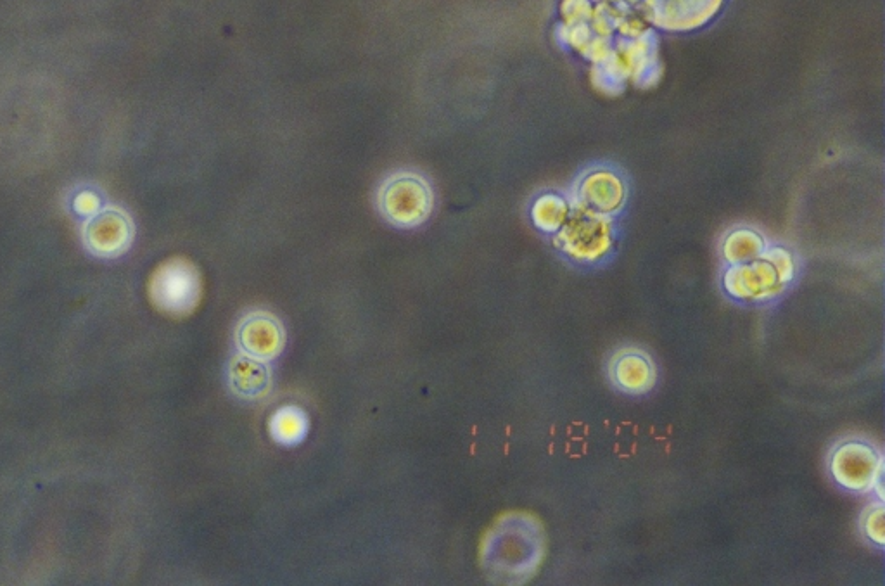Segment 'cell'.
Here are the masks:
<instances>
[{"label":"cell","instance_id":"6da1fadb","mask_svg":"<svg viewBox=\"0 0 885 586\" xmlns=\"http://www.w3.org/2000/svg\"><path fill=\"white\" fill-rule=\"evenodd\" d=\"M545 552L542 524L524 512L498 517L481 542V566L493 583L516 585L528 581Z\"/></svg>","mask_w":885,"mask_h":586},{"label":"cell","instance_id":"7a4b0ae2","mask_svg":"<svg viewBox=\"0 0 885 586\" xmlns=\"http://www.w3.org/2000/svg\"><path fill=\"white\" fill-rule=\"evenodd\" d=\"M797 263L784 246L766 248L758 260L728 265L723 272V291L739 303H766L775 300L796 279Z\"/></svg>","mask_w":885,"mask_h":586},{"label":"cell","instance_id":"3957f363","mask_svg":"<svg viewBox=\"0 0 885 586\" xmlns=\"http://www.w3.org/2000/svg\"><path fill=\"white\" fill-rule=\"evenodd\" d=\"M554 246L574 265L595 267L605 262L616 246L612 217L574 204L566 223L554 234Z\"/></svg>","mask_w":885,"mask_h":586},{"label":"cell","instance_id":"277c9868","mask_svg":"<svg viewBox=\"0 0 885 586\" xmlns=\"http://www.w3.org/2000/svg\"><path fill=\"white\" fill-rule=\"evenodd\" d=\"M151 305L170 319H185L203 300V279L196 263L173 256L154 268L147 282Z\"/></svg>","mask_w":885,"mask_h":586},{"label":"cell","instance_id":"5b68a950","mask_svg":"<svg viewBox=\"0 0 885 586\" xmlns=\"http://www.w3.org/2000/svg\"><path fill=\"white\" fill-rule=\"evenodd\" d=\"M828 472L835 485L849 493L882 490L884 457L877 446L860 438H849L832 448Z\"/></svg>","mask_w":885,"mask_h":586},{"label":"cell","instance_id":"8992f818","mask_svg":"<svg viewBox=\"0 0 885 586\" xmlns=\"http://www.w3.org/2000/svg\"><path fill=\"white\" fill-rule=\"evenodd\" d=\"M377 206L389 223L414 229L426 222L433 211V189L417 173H396L381 185Z\"/></svg>","mask_w":885,"mask_h":586},{"label":"cell","instance_id":"52a82bcc","mask_svg":"<svg viewBox=\"0 0 885 586\" xmlns=\"http://www.w3.org/2000/svg\"><path fill=\"white\" fill-rule=\"evenodd\" d=\"M650 26L664 32H692L720 13L725 0H623Z\"/></svg>","mask_w":885,"mask_h":586},{"label":"cell","instance_id":"ba28073f","mask_svg":"<svg viewBox=\"0 0 885 586\" xmlns=\"http://www.w3.org/2000/svg\"><path fill=\"white\" fill-rule=\"evenodd\" d=\"M236 344L239 351L249 357L270 362L286 348V329L281 320L270 312L255 310L239 320L236 327Z\"/></svg>","mask_w":885,"mask_h":586},{"label":"cell","instance_id":"9c48e42d","mask_svg":"<svg viewBox=\"0 0 885 586\" xmlns=\"http://www.w3.org/2000/svg\"><path fill=\"white\" fill-rule=\"evenodd\" d=\"M626 184L611 168H593L581 177L574 189V204L585 210L614 217L626 204Z\"/></svg>","mask_w":885,"mask_h":586},{"label":"cell","instance_id":"30bf717a","mask_svg":"<svg viewBox=\"0 0 885 586\" xmlns=\"http://www.w3.org/2000/svg\"><path fill=\"white\" fill-rule=\"evenodd\" d=\"M609 379L624 395L644 396L656 388V364L647 351L623 348L609 360Z\"/></svg>","mask_w":885,"mask_h":586},{"label":"cell","instance_id":"8fae6325","mask_svg":"<svg viewBox=\"0 0 885 586\" xmlns=\"http://www.w3.org/2000/svg\"><path fill=\"white\" fill-rule=\"evenodd\" d=\"M134 237V225L125 211L104 210L97 213L83 230V241L97 256H118L127 251Z\"/></svg>","mask_w":885,"mask_h":586},{"label":"cell","instance_id":"7c38bea8","mask_svg":"<svg viewBox=\"0 0 885 586\" xmlns=\"http://www.w3.org/2000/svg\"><path fill=\"white\" fill-rule=\"evenodd\" d=\"M230 393L241 400H260L272 389V370L267 362L249 357L246 353H234L225 367Z\"/></svg>","mask_w":885,"mask_h":586},{"label":"cell","instance_id":"4fadbf2b","mask_svg":"<svg viewBox=\"0 0 885 586\" xmlns=\"http://www.w3.org/2000/svg\"><path fill=\"white\" fill-rule=\"evenodd\" d=\"M310 429V421L305 410L296 405H284L277 408L270 421H268V433L270 438L279 445H300L305 440Z\"/></svg>","mask_w":885,"mask_h":586},{"label":"cell","instance_id":"5bb4252c","mask_svg":"<svg viewBox=\"0 0 885 586\" xmlns=\"http://www.w3.org/2000/svg\"><path fill=\"white\" fill-rule=\"evenodd\" d=\"M768 244L758 230L740 227L726 234L721 243V256L726 265H740L758 260L765 253Z\"/></svg>","mask_w":885,"mask_h":586},{"label":"cell","instance_id":"9a60e30c","mask_svg":"<svg viewBox=\"0 0 885 586\" xmlns=\"http://www.w3.org/2000/svg\"><path fill=\"white\" fill-rule=\"evenodd\" d=\"M571 208L573 206L564 196L548 192L536 199L531 206V220L535 223L536 229L542 230L543 234L554 236L555 232H559L566 223Z\"/></svg>","mask_w":885,"mask_h":586},{"label":"cell","instance_id":"2e32d148","mask_svg":"<svg viewBox=\"0 0 885 586\" xmlns=\"http://www.w3.org/2000/svg\"><path fill=\"white\" fill-rule=\"evenodd\" d=\"M884 512V504L879 500L875 504L868 505L860 519L861 533L865 536L866 542L872 543L873 547L879 550L885 547Z\"/></svg>","mask_w":885,"mask_h":586},{"label":"cell","instance_id":"e0dca14e","mask_svg":"<svg viewBox=\"0 0 885 586\" xmlns=\"http://www.w3.org/2000/svg\"><path fill=\"white\" fill-rule=\"evenodd\" d=\"M593 6L590 0H562L561 14L564 26L585 25L590 23Z\"/></svg>","mask_w":885,"mask_h":586},{"label":"cell","instance_id":"ac0fdd59","mask_svg":"<svg viewBox=\"0 0 885 586\" xmlns=\"http://www.w3.org/2000/svg\"><path fill=\"white\" fill-rule=\"evenodd\" d=\"M75 210L80 215H94L99 211V199L94 194H82L75 201Z\"/></svg>","mask_w":885,"mask_h":586},{"label":"cell","instance_id":"d6986e66","mask_svg":"<svg viewBox=\"0 0 885 586\" xmlns=\"http://www.w3.org/2000/svg\"><path fill=\"white\" fill-rule=\"evenodd\" d=\"M599 4H619V2H623V0H597Z\"/></svg>","mask_w":885,"mask_h":586}]
</instances>
